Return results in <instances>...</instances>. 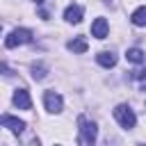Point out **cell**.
I'll use <instances>...</instances> for the list:
<instances>
[{
  "mask_svg": "<svg viewBox=\"0 0 146 146\" xmlns=\"http://www.w3.org/2000/svg\"><path fill=\"white\" fill-rule=\"evenodd\" d=\"M78 125H80V141L91 146L98 137V125L94 121H89L87 116H78Z\"/></svg>",
  "mask_w": 146,
  "mask_h": 146,
  "instance_id": "6da1fadb",
  "label": "cell"
},
{
  "mask_svg": "<svg viewBox=\"0 0 146 146\" xmlns=\"http://www.w3.org/2000/svg\"><path fill=\"white\" fill-rule=\"evenodd\" d=\"M114 119H116L119 125L125 128V130L135 128V123H137V116H135V112L130 110V105H116V107H114Z\"/></svg>",
  "mask_w": 146,
  "mask_h": 146,
  "instance_id": "7a4b0ae2",
  "label": "cell"
},
{
  "mask_svg": "<svg viewBox=\"0 0 146 146\" xmlns=\"http://www.w3.org/2000/svg\"><path fill=\"white\" fill-rule=\"evenodd\" d=\"M32 41V32L25 30V27H18V30H11L5 39V46L7 48H16V46H23V43H30Z\"/></svg>",
  "mask_w": 146,
  "mask_h": 146,
  "instance_id": "3957f363",
  "label": "cell"
},
{
  "mask_svg": "<svg viewBox=\"0 0 146 146\" xmlns=\"http://www.w3.org/2000/svg\"><path fill=\"white\" fill-rule=\"evenodd\" d=\"M43 105H46V110L50 114H59L62 107H64V100H62V96L57 91H46L43 94Z\"/></svg>",
  "mask_w": 146,
  "mask_h": 146,
  "instance_id": "277c9868",
  "label": "cell"
},
{
  "mask_svg": "<svg viewBox=\"0 0 146 146\" xmlns=\"http://www.w3.org/2000/svg\"><path fill=\"white\" fill-rule=\"evenodd\" d=\"M11 100H14V105H16L18 110H30V107H32V98H30V94H27L25 89H16Z\"/></svg>",
  "mask_w": 146,
  "mask_h": 146,
  "instance_id": "5b68a950",
  "label": "cell"
},
{
  "mask_svg": "<svg viewBox=\"0 0 146 146\" xmlns=\"http://www.w3.org/2000/svg\"><path fill=\"white\" fill-rule=\"evenodd\" d=\"M82 7L80 5H68L66 9H64V21L66 23H80L82 21Z\"/></svg>",
  "mask_w": 146,
  "mask_h": 146,
  "instance_id": "8992f818",
  "label": "cell"
},
{
  "mask_svg": "<svg viewBox=\"0 0 146 146\" xmlns=\"http://www.w3.org/2000/svg\"><path fill=\"white\" fill-rule=\"evenodd\" d=\"M107 32H110V25H107L105 18H96V21L91 23V36H96V39H105Z\"/></svg>",
  "mask_w": 146,
  "mask_h": 146,
  "instance_id": "52a82bcc",
  "label": "cell"
},
{
  "mask_svg": "<svg viewBox=\"0 0 146 146\" xmlns=\"http://www.w3.org/2000/svg\"><path fill=\"white\" fill-rule=\"evenodd\" d=\"M2 125L9 128L14 135H21V132L25 130V121H21V119H16V116H5V119H2Z\"/></svg>",
  "mask_w": 146,
  "mask_h": 146,
  "instance_id": "ba28073f",
  "label": "cell"
},
{
  "mask_svg": "<svg viewBox=\"0 0 146 146\" xmlns=\"http://www.w3.org/2000/svg\"><path fill=\"white\" fill-rule=\"evenodd\" d=\"M96 62L100 66H105V68H112V66H116V55L110 52V50H103V52L96 55Z\"/></svg>",
  "mask_w": 146,
  "mask_h": 146,
  "instance_id": "9c48e42d",
  "label": "cell"
},
{
  "mask_svg": "<svg viewBox=\"0 0 146 146\" xmlns=\"http://www.w3.org/2000/svg\"><path fill=\"white\" fill-rule=\"evenodd\" d=\"M66 48H68L71 52H78V55H82V52H87V41H84L82 36H75V39H71V41L66 43Z\"/></svg>",
  "mask_w": 146,
  "mask_h": 146,
  "instance_id": "30bf717a",
  "label": "cell"
},
{
  "mask_svg": "<svg viewBox=\"0 0 146 146\" xmlns=\"http://www.w3.org/2000/svg\"><path fill=\"white\" fill-rule=\"evenodd\" d=\"M125 59L132 62V64H141V62H144V50H141V48H128Z\"/></svg>",
  "mask_w": 146,
  "mask_h": 146,
  "instance_id": "8fae6325",
  "label": "cell"
},
{
  "mask_svg": "<svg viewBox=\"0 0 146 146\" xmlns=\"http://www.w3.org/2000/svg\"><path fill=\"white\" fill-rule=\"evenodd\" d=\"M130 21H132L137 27H144V25H146V7L135 9V11H132V16H130Z\"/></svg>",
  "mask_w": 146,
  "mask_h": 146,
  "instance_id": "7c38bea8",
  "label": "cell"
},
{
  "mask_svg": "<svg viewBox=\"0 0 146 146\" xmlns=\"http://www.w3.org/2000/svg\"><path fill=\"white\" fill-rule=\"evenodd\" d=\"M32 78H34V80H43V78H46V66L32 64Z\"/></svg>",
  "mask_w": 146,
  "mask_h": 146,
  "instance_id": "4fadbf2b",
  "label": "cell"
},
{
  "mask_svg": "<svg viewBox=\"0 0 146 146\" xmlns=\"http://www.w3.org/2000/svg\"><path fill=\"white\" fill-rule=\"evenodd\" d=\"M0 71H5V73H7V71H9V68H7V66H5V64H0Z\"/></svg>",
  "mask_w": 146,
  "mask_h": 146,
  "instance_id": "5bb4252c",
  "label": "cell"
},
{
  "mask_svg": "<svg viewBox=\"0 0 146 146\" xmlns=\"http://www.w3.org/2000/svg\"><path fill=\"white\" fill-rule=\"evenodd\" d=\"M34 2H43V0H34Z\"/></svg>",
  "mask_w": 146,
  "mask_h": 146,
  "instance_id": "9a60e30c",
  "label": "cell"
}]
</instances>
